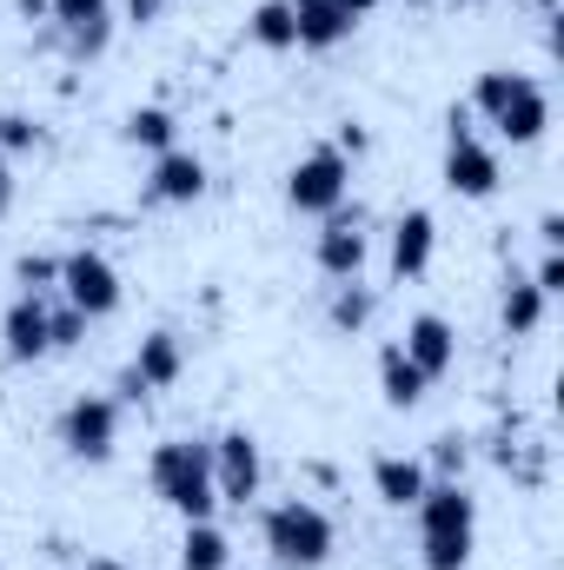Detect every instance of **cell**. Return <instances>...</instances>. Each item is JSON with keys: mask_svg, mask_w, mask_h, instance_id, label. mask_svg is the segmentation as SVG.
<instances>
[{"mask_svg": "<svg viewBox=\"0 0 564 570\" xmlns=\"http://www.w3.org/2000/svg\"><path fill=\"white\" fill-rule=\"evenodd\" d=\"M127 372L140 379L146 399H153V392H173V385H179V372H186V338H179V332H166V325H159V332H146Z\"/></svg>", "mask_w": 564, "mask_h": 570, "instance_id": "obj_15", "label": "cell"}, {"mask_svg": "<svg viewBox=\"0 0 564 570\" xmlns=\"http://www.w3.org/2000/svg\"><path fill=\"white\" fill-rule=\"evenodd\" d=\"M431 246H438V219L425 206L399 213L392 219V279H419L425 266H431Z\"/></svg>", "mask_w": 564, "mask_h": 570, "instance_id": "obj_17", "label": "cell"}, {"mask_svg": "<svg viewBox=\"0 0 564 570\" xmlns=\"http://www.w3.org/2000/svg\"><path fill=\"white\" fill-rule=\"evenodd\" d=\"M40 146V127L27 120V114H0V153L13 159V153H33Z\"/></svg>", "mask_w": 564, "mask_h": 570, "instance_id": "obj_28", "label": "cell"}, {"mask_svg": "<svg viewBox=\"0 0 564 570\" xmlns=\"http://www.w3.org/2000/svg\"><path fill=\"white\" fill-rule=\"evenodd\" d=\"M465 7H478V0H465Z\"/></svg>", "mask_w": 564, "mask_h": 570, "instance_id": "obj_37", "label": "cell"}, {"mask_svg": "<svg viewBox=\"0 0 564 570\" xmlns=\"http://www.w3.org/2000/svg\"><path fill=\"white\" fill-rule=\"evenodd\" d=\"M260 484H266V458H260V438L246 425L220 431L213 438V491H220V504H253L260 498Z\"/></svg>", "mask_w": 564, "mask_h": 570, "instance_id": "obj_8", "label": "cell"}, {"mask_svg": "<svg viewBox=\"0 0 564 570\" xmlns=\"http://www.w3.org/2000/svg\"><path fill=\"white\" fill-rule=\"evenodd\" d=\"M87 570H127V564H120V558H94Z\"/></svg>", "mask_w": 564, "mask_h": 570, "instance_id": "obj_36", "label": "cell"}, {"mask_svg": "<svg viewBox=\"0 0 564 570\" xmlns=\"http://www.w3.org/2000/svg\"><path fill=\"white\" fill-rule=\"evenodd\" d=\"M87 325H94V318H87V312H74L67 298H60V305H47V345H54V352H74V345L87 338Z\"/></svg>", "mask_w": 564, "mask_h": 570, "instance_id": "obj_25", "label": "cell"}, {"mask_svg": "<svg viewBox=\"0 0 564 570\" xmlns=\"http://www.w3.org/2000/svg\"><path fill=\"white\" fill-rule=\"evenodd\" d=\"M7 206H13V159L0 153V219H7Z\"/></svg>", "mask_w": 564, "mask_h": 570, "instance_id": "obj_33", "label": "cell"}, {"mask_svg": "<svg viewBox=\"0 0 564 570\" xmlns=\"http://www.w3.org/2000/svg\"><path fill=\"white\" fill-rule=\"evenodd\" d=\"M379 392H386V405H392V412H412L425 392H431V379H425L399 345H386V352H379Z\"/></svg>", "mask_w": 564, "mask_h": 570, "instance_id": "obj_20", "label": "cell"}, {"mask_svg": "<svg viewBox=\"0 0 564 570\" xmlns=\"http://www.w3.org/2000/svg\"><path fill=\"white\" fill-rule=\"evenodd\" d=\"M60 298H67L74 312H87V318L120 312V273H114V259L94 253V246L67 253V259H60Z\"/></svg>", "mask_w": 564, "mask_h": 570, "instance_id": "obj_9", "label": "cell"}, {"mask_svg": "<svg viewBox=\"0 0 564 570\" xmlns=\"http://www.w3.org/2000/svg\"><path fill=\"white\" fill-rule=\"evenodd\" d=\"M47 20L60 27L74 60H100L114 40V0H47Z\"/></svg>", "mask_w": 564, "mask_h": 570, "instance_id": "obj_11", "label": "cell"}, {"mask_svg": "<svg viewBox=\"0 0 564 570\" xmlns=\"http://www.w3.org/2000/svg\"><path fill=\"white\" fill-rule=\"evenodd\" d=\"M146 478H153V498L173 504L186 524H200V518L220 511V491H213V438H166V444H153Z\"/></svg>", "mask_w": 564, "mask_h": 570, "instance_id": "obj_2", "label": "cell"}, {"mask_svg": "<svg viewBox=\"0 0 564 570\" xmlns=\"http://www.w3.org/2000/svg\"><path fill=\"white\" fill-rule=\"evenodd\" d=\"M0 570H7V564H0Z\"/></svg>", "mask_w": 564, "mask_h": 570, "instance_id": "obj_38", "label": "cell"}, {"mask_svg": "<svg viewBox=\"0 0 564 570\" xmlns=\"http://www.w3.org/2000/svg\"><path fill=\"white\" fill-rule=\"evenodd\" d=\"M399 352L419 365L425 379H445V372L458 365V332H451V318H445V312H419V318L406 325Z\"/></svg>", "mask_w": 564, "mask_h": 570, "instance_id": "obj_14", "label": "cell"}, {"mask_svg": "<svg viewBox=\"0 0 564 570\" xmlns=\"http://www.w3.org/2000/svg\"><path fill=\"white\" fill-rule=\"evenodd\" d=\"M13 279H20V292H54V285H60V259H54V253H27V259L13 266Z\"/></svg>", "mask_w": 564, "mask_h": 570, "instance_id": "obj_27", "label": "cell"}, {"mask_svg": "<svg viewBox=\"0 0 564 570\" xmlns=\"http://www.w3.org/2000/svg\"><path fill=\"white\" fill-rule=\"evenodd\" d=\"M545 292L532 285V273H512L505 279V298H498V325H505V338H532L538 325H545Z\"/></svg>", "mask_w": 564, "mask_h": 570, "instance_id": "obj_18", "label": "cell"}, {"mask_svg": "<svg viewBox=\"0 0 564 570\" xmlns=\"http://www.w3.org/2000/svg\"><path fill=\"white\" fill-rule=\"evenodd\" d=\"M445 186L458 199H492L498 193V153L471 134V114L465 107L445 114Z\"/></svg>", "mask_w": 564, "mask_h": 570, "instance_id": "obj_6", "label": "cell"}, {"mask_svg": "<svg viewBox=\"0 0 564 570\" xmlns=\"http://www.w3.org/2000/svg\"><path fill=\"white\" fill-rule=\"evenodd\" d=\"M292 7V27H299V47H312V53H325V47H339L359 20H346L332 0H285Z\"/></svg>", "mask_w": 564, "mask_h": 570, "instance_id": "obj_19", "label": "cell"}, {"mask_svg": "<svg viewBox=\"0 0 564 570\" xmlns=\"http://www.w3.org/2000/svg\"><path fill=\"white\" fill-rule=\"evenodd\" d=\"M471 114H485L498 127V140L512 146H538L552 127V100L532 73H512V67H485L478 87H471Z\"/></svg>", "mask_w": 564, "mask_h": 570, "instance_id": "obj_3", "label": "cell"}, {"mask_svg": "<svg viewBox=\"0 0 564 570\" xmlns=\"http://www.w3.org/2000/svg\"><path fill=\"white\" fill-rule=\"evenodd\" d=\"M419 511V564L425 570H465L471 544H478V498L458 478H431Z\"/></svg>", "mask_w": 564, "mask_h": 570, "instance_id": "obj_1", "label": "cell"}, {"mask_svg": "<svg viewBox=\"0 0 564 570\" xmlns=\"http://www.w3.org/2000/svg\"><path fill=\"white\" fill-rule=\"evenodd\" d=\"M226 564H233V538H226L213 518L186 524V538H179V570H226Z\"/></svg>", "mask_w": 564, "mask_h": 570, "instance_id": "obj_21", "label": "cell"}, {"mask_svg": "<svg viewBox=\"0 0 564 570\" xmlns=\"http://www.w3.org/2000/svg\"><path fill=\"white\" fill-rule=\"evenodd\" d=\"M465 458H471V444H465L458 431H445V438H431L425 471H431V478H465Z\"/></svg>", "mask_w": 564, "mask_h": 570, "instance_id": "obj_26", "label": "cell"}, {"mask_svg": "<svg viewBox=\"0 0 564 570\" xmlns=\"http://www.w3.org/2000/svg\"><path fill=\"white\" fill-rule=\"evenodd\" d=\"M352 193V159L332 153V146H312L292 173H285V206L292 213H312V219H332Z\"/></svg>", "mask_w": 564, "mask_h": 570, "instance_id": "obj_5", "label": "cell"}, {"mask_svg": "<svg viewBox=\"0 0 564 570\" xmlns=\"http://www.w3.org/2000/svg\"><path fill=\"white\" fill-rule=\"evenodd\" d=\"M246 33H253L260 47H273V53L299 47V27H292V7H285V0H260L253 20H246Z\"/></svg>", "mask_w": 564, "mask_h": 570, "instance_id": "obj_23", "label": "cell"}, {"mask_svg": "<svg viewBox=\"0 0 564 570\" xmlns=\"http://www.w3.org/2000/svg\"><path fill=\"white\" fill-rule=\"evenodd\" d=\"M260 538H266V551H273L280 570H319L332 558V544H339L332 518H325L312 498H280V504H266Z\"/></svg>", "mask_w": 564, "mask_h": 570, "instance_id": "obj_4", "label": "cell"}, {"mask_svg": "<svg viewBox=\"0 0 564 570\" xmlns=\"http://www.w3.org/2000/svg\"><path fill=\"white\" fill-rule=\"evenodd\" d=\"M372 312H379V292L359 285V279H339L332 285V298H325V325H332V332H366Z\"/></svg>", "mask_w": 564, "mask_h": 570, "instance_id": "obj_22", "label": "cell"}, {"mask_svg": "<svg viewBox=\"0 0 564 570\" xmlns=\"http://www.w3.org/2000/svg\"><path fill=\"white\" fill-rule=\"evenodd\" d=\"M366 253H372V239H366V213L352 206H339L332 219H325V233L312 239V259H319V273L325 279H359L366 273Z\"/></svg>", "mask_w": 564, "mask_h": 570, "instance_id": "obj_10", "label": "cell"}, {"mask_svg": "<svg viewBox=\"0 0 564 570\" xmlns=\"http://www.w3.org/2000/svg\"><path fill=\"white\" fill-rule=\"evenodd\" d=\"M425 484H431L425 458H406V451H379V458H372V491H379L386 511H412L425 498Z\"/></svg>", "mask_w": 564, "mask_h": 570, "instance_id": "obj_16", "label": "cell"}, {"mask_svg": "<svg viewBox=\"0 0 564 570\" xmlns=\"http://www.w3.org/2000/svg\"><path fill=\"white\" fill-rule=\"evenodd\" d=\"M0 352H7V365H33L54 352L47 345V292H20L0 312Z\"/></svg>", "mask_w": 564, "mask_h": 570, "instance_id": "obj_13", "label": "cell"}, {"mask_svg": "<svg viewBox=\"0 0 564 570\" xmlns=\"http://www.w3.org/2000/svg\"><path fill=\"white\" fill-rule=\"evenodd\" d=\"M206 199V159L186 146L153 153V179H146V206H193Z\"/></svg>", "mask_w": 564, "mask_h": 570, "instance_id": "obj_12", "label": "cell"}, {"mask_svg": "<svg viewBox=\"0 0 564 570\" xmlns=\"http://www.w3.org/2000/svg\"><path fill=\"white\" fill-rule=\"evenodd\" d=\"M332 7H339V13H346V20H366V13H372V7H379V0H332Z\"/></svg>", "mask_w": 564, "mask_h": 570, "instance_id": "obj_34", "label": "cell"}, {"mask_svg": "<svg viewBox=\"0 0 564 570\" xmlns=\"http://www.w3.org/2000/svg\"><path fill=\"white\" fill-rule=\"evenodd\" d=\"M120 134H127V146H146V153H166V146H173V134H179V120H173L166 107H134Z\"/></svg>", "mask_w": 564, "mask_h": 570, "instance_id": "obj_24", "label": "cell"}, {"mask_svg": "<svg viewBox=\"0 0 564 570\" xmlns=\"http://www.w3.org/2000/svg\"><path fill=\"white\" fill-rule=\"evenodd\" d=\"M532 285H538L545 298H558V292H564V253H545V259L532 266Z\"/></svg>", "mask_w": 564, "mask_h": 570, "instance_id": "obj_29", "label": "cell"}, {"mask_svg": "<svg viewBox=\"0 0 564 570\" xmlns=\"http://www.w3.org/2000/svg\"><path fill=\"white\" fill-rule=\"evenodd\" d=\"M538 239H545V253H564V213H545L538 219Z\"/></svg>", "mask_w": 564, "mask_h": 570, "instance_id": "obj_31", "label": "cell"}, {"mask_svg": "<svg viewBox=\"0 0 564 570\" xmlns=\"http://www.w3.org/2000/svg\"><path fill=\"white\" fill-rule=\"evenodd\" d=\"M366 146H372V134H366L359 120H339V134H332V153H346V159H359Z\"/></svg>", "mask_w": 564, "mask_h": 570, "instance_id": "obj_30", "label": "cell"}, {"mask_svg": "<svg viewBox=\"0 0 564 570\" xmlns=\"http://www.w3.org/2000/svg\"><path fill=\"white\" fill-rule=\"evenodd\" d=\"M20 13H27V20H47V0H20Z\"/></svg>", "mask_w": 564, "mask_h": 570, "instance_id": "obj_35", "label": "cell"}, {"mask_svg": "<svg viewBox=\"0 0 564 570\" xmlns=\"http://www.w3.org/2000/svg\"><path fill=\"white\" fill-rule=\"evenodd\" d=\"M60 451L67 458H80V464H107L114 458V444H120V399H107V392H80L67 412H60Z\"/></svg>", "mask_w": 564, "mask_h": 570, "instance_id": "obj_7", "label": "cell"}, {"mask_svg": "<svg viewBox=\"0 0 564 570\" xmlns=\"http://www.w3.org/2000/svg\"><path fill=\"white\" fill-rule=\"evenodd\" d=\"M159 7H166V0H127V20H134V27H153Z\"/></svg>", "mask_w": 564, "mask_h": 570, "instance_id": "obj_32", "label": "cell"}]
</instances>
